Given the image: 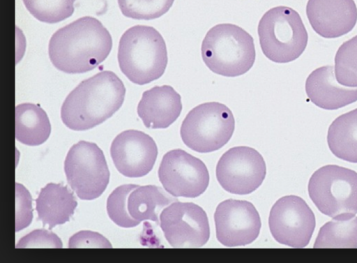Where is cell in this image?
<instances>
[{"label":"cell","instance_id":"18","mask_svg":"<svg viewBox=\"0 0 357 263\" xmlns=\"http://www.w3.org/2000/svg\"><path fill=\"white\" fill-rule=\"evenodd\" d=\"M77 205L73 193L60 183H47L36 200L38 219L49 230L69 221Z\"/></svg>","mask_w":357,"mask_h":263},{"label":"cell","instance_id":"10","mask_svg":"<svg viewBox=\"0 0 357 263\" xmlns=\"http://www.w3.org/2000/svg\"><path fill=\"white\" fill-rule=\"evenodd\" d=\"M315 217L301 197L287 195L272 206L268 225L273 237L278 243L292 248L307 246L315 228Z\"/></svg>","mask_w":357,"mask_h":263},{"label":"cell","instance_id":"1","mask_svg":"<svg viewBox=\"0 0 357 263\" xmlns=\"http://www.w3.org/2000/svg\"><path fill=\"white\" fill-rule=\"evenodd\" d=\"M112 48L108 30L96 18L81 17L59 29L48 45L53 66L68 74L90 71L103 62Z\"/></svg>","mask_w":357,"mask_h":263},{"label":"cell","instance_id":"29","mask_svg":"<svg viewBox=\"0 0 357 263\" xmlns=\"http://www.w3.org/2000/svg\"><path fill=\"white\" fill-rule=\"evenodd\" d=\"M69 248H111L112 244L102 234L89 230H82L73 234L68 241Z\"/></svg>","mask_w":357,"mask_h":263},{"label":"cell","instance_id":"15","mask_svg":"<svg viewBox=\"0 0 357 263\" xmlns=\"http://www.w3.org/2000/svg\"><path fill=\"white\" fill-rule=\"evenodd\" d=\"M306 15L313 30L325 38L342 36L357 22L354 0H308Z\"/></svg>","mask_w":357,"mask_h":263},{"label":"cell","instance_id":"19","mask_svg":"<svg viewBox=\"0 0 357 263\" xmlns=\"http://www.w3.org/2000/svg\"><path fill=\"white\" fill-rule=\"evenodd\" d=\"M51 133V125L45 111L33 103L15 107V139L28 146L44 143Z\"/></svg>","mask_w":357,"mask_h":263},{"label":"cell","instance_id":"16","mask_svg":"<svg viewBox=\"0 0 357 263\" xmlns=\"http://www.w3.org/2000/svg\"><path fill=\"white\" fill-rule=\"evenodd\" d=\"M180 94L169 85L155 86L145 91L137 105V114L148 128H168L182 111Z\"/></svg>","mask_w":357,"mask_h":263},{"label":"cell","instance_id":"25","mask_svg":"<svg viewBox=\"0 0 357 263\" xmlns=\"http://www.w3.org/2000/svg\"><path fill=\"white\" fill-rule=\"evenodd\" d=\"M122 14L132 19L150 20L169 11L174 0H117Z\"/></svg>","mask_w":357,"mask_h":263},{"label":"cell","instance_id":"17","mask_svg":"<svg viewBox=\"0 0 357 263\" xmlns=\"http://www.w3.org/2000/svg\"><path fill=\"white\" fill-rule=\"evenodd\" d=\"M333 66L314 70L305 80V92L316 106L334 110L357 101V87L347 88L337 83Z\"/></svg>","mask_w":357,"mask_h":263},{"label":"cell","instance_id":"14","mask_svg":"<svg viewBox=\"0 0 357 263\" xmlns=\"http://www.w3.org/2000/svg\"><path fill=\"white\" fill-rule=\"evenodd\" d=\"M110 155L121 174L131 178L142 177L152 170L157 158L158 147L146 133L127 130L114 139Z\"/></svg>","mask_w":357,"mask_h":263},{"label":"cell","instance_id":"26","mask_svg":"<svg viewBox=\"0 0 357 263\" xmlns=\"http://www.w3.org/2000/svg\"><path fill=\"white\" fill-rule=\"evenodd\" d=\"M138 185L124 184L116 188L107 200V211L109 218L118 226L134 227L139 224L128 211V197Z\"/></svg>","mask_w":357,"mask_h":263},{"label":"cell","instance_id":"21","mask_svg":"<svg viewBox=\"0 0 357 263\" xmlns=\"http://www.w3.org/2000/svg\"><path fill=\"white\" fill-rule=\"evenodd\" d=\"M327 142L336 157L357 163V108L337 117L331 123Z\"/></svg>","mask_w":357,"mask_h":263},{"label":"cell","instance_id":"3","mask_svg":"<svg viewBox=\"0 0 357 263\" xmlns=\"http://www.w3.org/2000/svg\"><path fill=\"white\" fill-rule=\"evenodd\" d=\"M121 72L132 83L144 85L159 79L168 57L165 41L154 27L136 25L121 36L118 48Z\"/></svg>","mask_w":357,"mask_h":263},{"label":"cell","instance_id":"28","mask_svg":"<svg viewBox=\"0 0 357 263\" xmlns=\"http://www.w3.org/2000/svg\"><path fill=\"white\" fill-rule=\"evenodd\" d=\"M60 238L51 231L35 230L21 238L16 244V248H61Z\"/></svg>","mask_w":357,"mask_h":263},{"label":"cell","instance_id":"12","mask_svg":"<svg viewBox=\"0 0 357 263\" xmlns=\"http://www.w3.org/2000/svg\"><path fill=\"white\" fill-rule=\"evenodd\" d=\"M160 226L173 248H199L210 237L206 213L192 202L170 204L160 215Z\"/></svg>","mask_w":357,"mask_h":263},{"label":"cell","instance_id":"7","mask_svg":"<svg viewBox=\"0 0 357 263\" xmlns=\"http://www.w3.org/2000/svg\"><path fill=\"white\" fill-rule=\"evenodd\" d=\"M235 119L231 110L219 102H207L192 108L180 129L183 143L199 153L220 149L231 139Z\"/></svg>","mask_w":357,"mask_h":263},{"label":"cell","instance_id":"2","mask_svg":"<svg viewBox=\"0 0 357 263\" xmlns=\"http://www.w3.org/2000/svg\"><path fill=\"white\" fill-rule=\"evenodd\" d=\"M125 94V86L114 72L101 71L82 81L66 96L61 108V120L73 130L93 128L119 110Z\"/></svg>","mask_w":357,"mask_h":263},{"label":"cell","instance_id":"24","mask_svg":"<svg viewBox=\"0 0 357 263\" xmlns=\"http://www.w3.org/2000/svg\"><path fill=\"white\" fill-rule=\"evenodd\" d=\"M28 11L38 20L49 24L61 22L74 12L75 0H22Z\"/></svg>","mask_w":357,"mask_h":263},{"label":"cell","instance_id":"9","mask_svg":"<svg viewBox=\"0 0 357 263\" xmlns=\"http://www.w3.org/2000/svg\"><path fill=\"white\" fill-rule=\"evenodd\" d=\"M266 163L255 149L245 146L227 150L216 166V178L223 189L236 195H247L257 189L265 179Z\"/></svg>","mask_w":357,"mask_h":263},{"label":"cell","instance_id":"4","mask_svg":"<svg viewBox=\"0 0 357 263\" xmlns=\"http://www.w3.org/2000/svg\"><path fill=\"white\" fill-rule=\"evenodd\" d=\"M201 52L209 70L229 77L248 72L256 58L252 36L241 27L230 23L211 28L202 40Z\"/></svg>","mask_w":357,"mask_h":263},{"label":"cell","instance_id":"6","mask_svg":"<svg viewBox=\"0 0 357 263\" xmlns=\"http://www.w3.org/2000/svg\"><path fill=\"white\" fill-rule=\"evenodd\" d=\"M308 193L317 208L333 218L357 213V172L336 165L316 170L308 183Z\"/></svg>","mask_w":357,"mask_h":263},{"label":"cell","instance_id":"5","mask_svg":"<svg viewBox=\"0 0 357 263\" xmlns=\"http://www.w3.org/2000/svg\"><path fill=\"white\" fill-rule=\"evenodd\" d=\"M257 32L263 54L278 63L298 59L308 42V34L299 13L284 6L267 10L259 22Z\"/></svg>","mask_w":357,"mask_h":263},{"label":"cell","instance_id":"8","mask_svg":"<svg viewBox=\"0 0 357 263\" xmlns=\"http://www.w3.org/2000/svg\"><path fill=\"white\" fill-rule=\"evenodd\" d=\"M64 171L69 186L84 200L100 197L109 181V171L102 151L96 144L84 140L69 149Z\"/></svg>","mask_w":357,"mask_h":263},{"label":"cell","instance_id":"11","mask_svg":"<svg viewBox=\"0 0 357 263\" xmlns=\"http://www.w3.org/2000/svg\"><path fill=\"white\" fill-rule=\"evenodd\" d=\"M160 183L172 196L195 198L208 188L209 174L199 158L177 149L167 152L158 169Z\"/></svg>","mask_w":357,"mask_h":263},{"label":"cell","instance_id":"20","mask_svg":"<svg viewBox=\"0 0 357 263\" xmlns=\"http://www.w3.org/2000/svg\"><path fill=\"white\" fill-rule=\"evenodd\" d=\"M178 201L162 188L153 185L138 186L128 197V211L130 216L139 223L152 220L159 223V214L165 206Z\"/></svg>","mask_w":357,"mask_h":263},{"label":"cell","instance_id":"23","mask_svg":"<svg viewBox=\"0 0 357 263\" xmlns=\"http://www.w3.org/2000/svg\"><path fill=\"white\" fill-rule=\"evenodd\" d=\"M337 82L347 87H357V35L344 42L335 56Z\"/></svg>","mask_w":357,"mask_h":263},{"label":"cell","instance_id":"13","mask_svg":"<svg viewBox=\"0 0 357 263\" xmlns=\"http://www.w3.org/2000/svg\"><path fill=\"white\" fill-rule=\"evenodd\" d=\"M216 237L227 247L244 246L259 236V214L250 202L228 199L220 202L214 213Z\"/></svg>","mask_w":357,"mask_h":263},{"label":"cell","instance_id":"27","mask_svg":"<svg viewBox=\"0 0 357 263\" xmlns=\"http://www.w3.org/2000/svg\"><path fill=\"white\" fill-rule=\"evenodd\" d=\"M33 218L32 197L27 189L15 183V232L28 227Z\"/></svg>","mask_w":357,"mask_h":263},{"label":"cell","instance_id":"22","mask_svg":"<svg viewBox=\"0 0 357 263\" xmlns=\"http://www.w3.org/2000/svg\"><path fill=\"white\" fill-rule=\"evenodd\" d=\"M314 248H357V217L333 218L319 230Z\"/></svg>","mask_w":357,"mask_h":263}]
</instances>
